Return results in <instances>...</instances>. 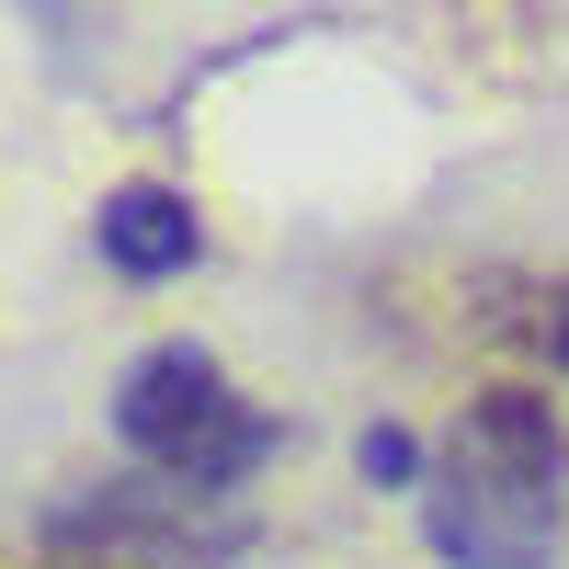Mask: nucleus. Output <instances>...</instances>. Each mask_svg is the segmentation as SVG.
<instances>
[{
  "instance_id": "f257e3e1",
  "label": "nucleus",
  "mask_w": 569,
  "mask_h": 569,
  "mask_svg": "<svg viewBox=\"0 0 569 569\" xmlns=\"http://www.w3.org/2000/svg\"><path fill=\"white\" fill-rule=\"evenodd\" d=\"M569 525V421L536 388H490L456 410L421 479V536L445 569H558Z\"/></svg>"
},
{
  "instance_id": "f03ea898",
  "label": "nucleus",
  "mask_w": 569,
  "mask_h": 569,
  "mask_svg": "<svg viewBox=\"0 0 569 569\" xmlns=\"http://www.w3.org/2000/svg\"><path fill=\"white\" fill-rule=\"evenodd\" d=\"M114 433H126V456L149 467V479L206 490V501L251 490L262 467L284 456V421L228 388V365L206 342H149V353H137L114 376Z\"/></svg>"
},
{
  "instance_id": "7ed1b4c3",
  "label": "nucleus",
  "mask_w": 569,
  "mask_h": 569,
  "mask_svg": "<svg viewBox=\"0 0 569 569\" xmlns=\"http://www.w3.org/2000/svg\"><path fill=\"white\" fill-rule=\"evenodd\" d=\"M46 547L58 558H103V569H217L251 547V512H228L206 490H171V479H114V490H80L46 512Z\"/></svg>"
},
{
  "instance_id": "20e7f679",
  "label": "nucleus",
  "mask_w": 569,
  "mask_h": 569,
  "mask_svg": "<svg viewBox=\"0 0 569 569\" xmlns=\"http://www.w3.org/2000/svg\"><path fill=\"white\" fill-rule=\"evenodd\" d=\"M91 240H103V262H114L126 284H171V273H194L206 217L182 206L171 182H114V194H103V217H91Z\"/></svg>"
},
{
  "instance_id": "39448f33",
  "label": "nucleus",
  "mask_w": 569,
  "mask_h": 569,
  "mask_svg": "<svg viewBox=\"0 0 569 569\" xmlns=\"http://www.w3.org/2000/svg\"><path fill=\"white\" fill-rule=\"evenodd\" d=\"M479 330H501L512 353L569 376V273H490L479 284Z\"/></svg>"
},
{
  "instance_id": "423d86ee",
  "label": "nucleus",
  "mask_w": 569,
  "mask_h": 569,
  "mask_svg": "<svg viewBox=\"0 0 569 569\" xmlns=\"http://www.w3.org/2000/svg\"><path fill=\"white\" fill-rule=\"evenodd\" d=\"M353 467H365V479H388V490H421V479H433V456H421L399 421H376V433L353 445Z\"/></svg>"
}]
</instances>
